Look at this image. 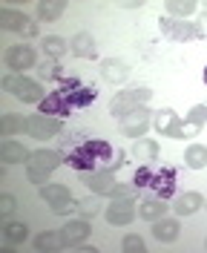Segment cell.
I'll return each mask as SVG.
<instances>
[{
    "label": "cell",
    "instance_id": "obj_1",
    "mask_svg": "<svg viewBox=\"0 0 207 253\" xmlns=\"http://www.w3.org/2000/svg\"><path fill=\"white\" fill-rule=\"evenodd\" d=\"M0 86H3L6 92L17 95L23 104H38V101L46 98L38 81H29V78H23V75H6V78L0 81Z\"/></svg>",
    "mask_w": 207,
    "mask_h": 253
},
{
    "label": "cell",
    "instance_id": "obj_2",
    "mask_svg": "<svg viewBox=\"0 0 207 253\" xmlns=\"http://www.w3.org/2000/svg\"><path fill=\"white\" fill-rule=\"evenodd\" d=\"M150 98H153V92H150L147 86L115 92V95H112V101H110V112H112V115H118V118H124L127 112H132V110H138V107H144Z\"/></svg>",
    "mask_w": 207,
    "mask_h": 253
},
{
    "label": "cell",
    "instance_id": "obj_3",
    "mask_svg": "<svg viewBox=\"0 0 207 253\" xmlns=\"http://www.w3.org/2000/svg\"><path fill=\"white\" fill-rule=\"evenodd\" d=\"M156 129H159L161 135H167V138H190V135H196L202 126L184 124L173 110H161L159 115H156Z\"/></svg>",
    "mask_w": 207,
    "mask_h": 253
},
{
    "label": "cell",
    "instance_id": "obj_4",
    "mask_svg": "<svg viewBox=\"0 0 207 253\" xmlns=\"http://www.w3.org/2000/svg\"><path fill=\"white\" fill-rule=\"evenodd\" d=\"M41 199H43V202L52 207V213H58V216H69V213L78 207L75 199H72V193H69V187H64V184H43V187H41Z\"/></svg>",
    "mask_w": 207,
    "mask_h": 253
},
{
    "label": "cell",
    "instance_id": "obj_5",
    "mask_svg": "<svg viewBox=\"0 0 207 253\" xmlns=\"http://www.w3.org/2000/svg\"><path fill=\"white\" fill-rule=\"evenodd\" d=\"M61 118H55V115H46V112H35L29 115V126H26V132L32 135L35 141H49V138H55L58 132H61Z\"/></svg>",
    "mask_w": 207,
    "mask_h": 253
},
{
    "label": "cell",
    "instance_id": "obj_6",
    "mask_svg": "<svg viewBox=\"0 0 207 253\" xmlns=\"http://www.w3.org/2000/svg\"><path fill=\"white\" fill-rule=\"evenodd\" d=\"M0 26L9 32H20L23 38H35L38 35V23L29 20V17L23 15V12H15V9H0Z\"/></svg>",
    "mask_w": 207,
    "mask_h": 253
},
{
    "label": "cell",
    "instance_id": "obj_7",
    "mask_svg": "<svg viewBox=\"0 0 207 253\" xmlns=\"http://www.w3.org/2000/svg\"><path fill=\"white\" fill-rule=\"evenodd\" d=\"M35 63H38V55H35L32 46L17 43V46L6 49V66H9L12 72H26V69H32Z\"/></svg>",
    "mask_w": 207,
    "mask_h": 253
},
{
    "label": "cell",
    "instance_id": "obj_8",
    "mask_svg": "<svg viewBox=\"0 0 207 253\" xmlns=\"http://www.w3.org/2000/svg\"><path fill=\"white\" fill-rule=\"evenodd\" d=\"M147 129H150V110H147V107H138V110L127 112V115L121 118V132H124L127 138H141Z\"/></svg>",
    "mask_w": 207,
    "mask_h": 253
},
{
    "label": "cell",
    "instance_id": "obj_9",
    "mask_svg": "<svg viewBox=\"0 0 207 253\" xmlns=\"http://www.w3.org/2000/svg\"><path fill=\"white\" fill-rule=\"evenodd\" d=\"M81 181L92 190L95 196H107V193L115 187V175H112L110 167H107V170H89V173H81Z\"/></svg>",
    "mask_w": 207,
    "mask_h": 253
},
{
    "label": "cell",
    "instance_id": "obj_10",
    "mask_svg": "<svg viewBox=\"0 0 207 253\" xmlns=\"http://www.w3.org/2000/svg\"><path fill=\"white\" fill-rule=\"evenodd\" d=\"M135 219V205L132 199H112V205L107 207V221L121 227V224H129Z\"/></svg>",
    "mask_w": 207,
    "mask_h": 253
},
{
    "label": "cell",
    "instance_id": "obj_11",
    "mask_svg": "<svg viewBox=\"0 0 207 253\" xmlns=\"http://www.w3.org/2000/svg\"><path fill=\"white\" fill-rule=\"evenodd\" d=\"M61 164H64V156H61V153H55V150H38V153H32V156H29V161H26V167L46 170V173L58 170Z\"/></svg>",
    "mask_w": 207,
    "mask_h": 253
},
{
    "label": "cell",
    "instance_id": "obj_12",
    "mask_svg": "<svg viewBox=\"0 0 207 253\" xmlns=\"http://www.w3.org/2000/svg\"><path fill=\"white\" fill-rule=\"evenodd\" d=\"M159 26H161V32H164V35H170L173 41H190V38H196V26H193V23H187V20L164 17Z\"/></svg>",
    "mask_w": 207,
    "mask_h": 253
},
{
    "label": "cell",
    "instance_id": "obj_13",
    "mask_svg": "<svg viewBox=\"0 0 207 253\" xmlns=\"http://www.w3.org/2000/svg\"><path fill=\"white\" fill-rule=\"evenodd\" d=\"M29 156H32V153H29L23 144L9 141V138H6V141H0V161H3L6 167H9V164H26Z\"/></svg>",
    "mask_w": 207,
    "mask_h": 253
},
{
    "label": "cell",
    "instance_id": "obj_14",
    "mask_svg": "<svg viewBox=\"0 0 207 253\" xmlns=\"http://www.w3.org/2000/svg\"><path fill=\"white\" fill-rule=\"evenodd\" d=\"M69 98H66L64 89H58V92H49L43 101H41V112H46V115H69Z\"/></svg>",
    "mask_w": 207,
    "mask_h": 253
},
{
    "label": "cell",
    "instance_id": "obj_15",
    "mask_svg": "<svg viewBox=\"0 0 207 253\" xmlns=\"http://www.w3.org/2000/svg\"><path fill=\"white\" fill-rule=\"evenodd\" d=\"M178 233H181V224H178V219H156L153 221V236L159 239V242H164V245H170V242H175L178 239Z\"/></svg>",
    "mask_w": 207,
    "mask_h": 253
},
{
    "label": "cell",
    "instance_id": "obj_16",
    "mask_svg": "<svg viewBox=\"0 0 207 253\" xmlns=\"http://www.w3.org/2000/svg\"><path fill=\"white\" fill-rule=\"evenodd\" d=\"M64 92H66V98H69L72 107H89V104L95 101V89H92V86H83L78 81H75V84H66Z\"/></svg>",
    "mask_w": 207,
    "mask_h": 253
},
{
    "label": "cell",
    "instance_id": "obj_17",
    "mask_svg": "<svg viewBox=\"0 0 207 253\" xmlns=\"http://www.w3.org/2000/svg\"><path fill=\"white\" fill-rule=\"evenodd\" d=\"M95 158L98 156H95V150H92V144L86 141L83 147H78L75 153H69L66 161H69L75 170H81V173H89V170H92V164H95Z\"/></svg>",
    "mask_w": 207,
    "mask_h": 253
},
{
    "label": "cell",
    "instance_id": "obj_18",
    "mask_svg": "<svg viewBox=\"0 0 207 253\" xmlns=\"http://www.w3.org/2000/svg\"><path fill=\"white\" fill-rule=\"evenodd\" d=\"M61 236H64V248H72V245H78V242H83V239L89 236V221H86V219L69 221L64 230H61Z\"/></svg>",
    "mask_w": 207,
    "mask_h": 253
},
{
    "label": "cell",
    "instance_id": "obj_19",
    "mask_svg": "<svg viewBox=\"0 0 207 253\" xmlns=\"http://www.w3.org/2000/svg\"><path fill=\"white\" fill-rule=\"evenodd\" d=\"M26 126H29V115H20V112H6L0 118V132L6 138L15 135V132H26Z\"/></svg>",
    "mask_w": 207,
    "mask_h": 253
},
{
    "label": "cell",
    "instance_id": "obj_20",
    "mask_svg": "<svg viewBox=\"0 0 207 253\" xmlns=\"http://www.w3.org/2000/svg\"><path fill=\"white\" fill-rule=\"evenodd\" d=\"M150 187L156 190L161 199H164V196H173V190H175V173L170 170V167H164V170H159V173H153Z\"/></svg>",
    "mask_w": 207,
    "mask_h": 253
},
{
    "label": "cell",
    "instance_id": "obj_21",
    "mask_svg": "<svg viewBox=\"0 0 207 253\" xmlns=\"http://www.w3.org/2000/svg\"><path fill=\"white\" fill-rule=\"evenodd\" d=\"M138 216L147 221L161 219V216H167V202L164 199H144L141 205H138Z\"/></svg>",
    "mask_w": 207,
    "mask_h": 253
},
{
    "label": "cell",
    "instance_id": "obj_22",
    "mask_svg": "<svg viewBox=\"0 0 207 253\" xmlns=\"http://www.w3.org/2000/svg\"><path fill=\"white\" fill-rule=\"evenodd\" d=\"M202 205H205V199H202L199 193H184V196L175 199L173 210H175V216H190V213H196Z\"/></svg>",
    "mask_w": 207,
    "mask_h": 253
},
{
    "label": "cell",
    "instance_id": "obj_23",
    "mask_svg": "<svg viewBox=\"0 0 207 253\" xmlns=\"http://www.w3.org/2000/svg\"><path fill=\"white\" fill-rule=\"evenodd\" d=\"M32 245H35V251L52 253V251H58V248H64V236L55 233V230H46V233H38Z\"/></svg>",
    "mask_w": 207,
    "mask_h": 253
},
{
    "label": "cell",
    "instance_id": "obj_24",
    "mask_svg": "<svg viewBox=\"0 0 207 253\" xmlns=\"http://www.w3.org/2000/svg\"><path fill=\"white\" fill-rule=\"evenodd\" d=\"M69 49H72L78 58H95V41H92V35H86V32L75 35V38L69 41Z\"/></svg>",
    "mask_w": 207,
    "mask_h": 253
},
{
    "label": "cell",
    "instance_id": "obj_25",
    "mask_svg": "<svg viewBox=\"0 0 207 253\" xmlns=\"http://www.w3.org/2000/svg\"><path fill=\"white\" fill-rule=\"evenodd\" d=\"M101 75H104V81L124 84V81L129 78V69L121 61H104V63H101Z\"/></svg>",
    "mask_w": 207,
    "mask_h": 253
},
{
    "label": "cell",
    "instance_id": "obj_26",
    "mask_svg": "<svg viewBox=\"0 0 207 253\" xmlns=\"http://www.w3.org/2000/svg\"><path fill=\"white\" fill-rule=\"evenodd\" d=\"M64 9H66L64 0H41L38 3V17L52 23V20H58V17L64 15Z\"/></svg>",
    "mask_w": 207,
    "mask_h": 253
},
{
    "label": "cell",
    "instance_id": "obj_27",
    "mask_svg": "<svg viewBox=\"0 0 207 253\" xmlns=\"http://www.w3.org/2000/svg\"><path fill=\"white\" fill-rule=\"evenodd\" d=\"M184 161H187V167H193V170H205L207 167V147L205 144H190L184 150Z\"/></svg>",
    "mask_w": 207,
    "mask_h": 253
},
{
    "label": "cell",
    "instance_id": "obj_28",
    "mask_svg": "<svg viewBox=\"0 0 207 253\" xmlns=\"http://www.w3.org/2000/svg\"><path fill=\"white\" fill-rule=\"evenodd\" d=\"M164 9H167L175 20H187V17H190L199 6H196L193 0H167V3H164Z\"/></svg>",
    "mask_w": 207,
    "mask_h": 253
},
{
    "label": "cell",
    "instance_id": "obj_29",
    "mask_svg": "<svg viewBox=\"0 0 207 253\" xmlns=\"http://www.w3.org/2000/svg\"><path fill=\"white\" fill-rule=\"evenodd\" d=\"M3 239H6L9 245L23 242V239H26V224H23V221H15V219H6L3 221Z\"/></svg>",
    "mask_w": 207,
    "mask_h": 253
},
{
    "label": "cell",
    "instance_id": "obj_30",
    "mask_svg": "<svg viewBox=\"0 0 207 253\" xmlns=\"http://www.w3.org/2000/svg\"><path fill=\"white\" fill-rule=\"evenodd\" d=\"M132 156L138 161H153L159 156V144L150 141V138H135V147H132Z\"/></svg>",
    "mask_w": 207,
    "mask_h": 253
},
{
    "label": "cell",
    "instance_id": "obj_31",
    "mask_svg": "<svg viewBox=\"0 0 207 253\" xmlns=\"http://www.w3.org/2000/svg\"><path fill=\"white\" fill-rule=\"evenodd\" d=\"M66 49H69V43H66L64 38H43V52H46V58H52V61H58V58H64Z\"/></svg>",
    "mask_w": 207,
    "mask_h": 253
},
{
    "label": "cell",
    "instance_id": "obj_32",
    "mask_svg": "<svg viewBox=\"0 0 207 253\" xmlns=\"http://www.w3.org/2000/svg\"><path fill=\"white\" fill-rule=\"evenodd\" d=\"M121 251H124V253H144V251H147V245H144L141 236L129 233V236L121 239Z\"/></svg>",
    "mask_w": 207,
    "mask_h": 253
},
{
    "label": "cell",
    "instance_id": "obj_33",
    "mask_svg": "<svg viewBox=\"0 0 207 253\" xmlns=\"http://www.w3.org/2000/svg\"><path fill=\"white\" fill-rule=\"evenodd\" d=\"M187 124H196V126L207 124V107H205V104L190 107V112H187Z\"/></svg>",
    "mask_w": 207,
    "mask_h": 253
},
{
    "label": "cell",
    "instance_id": "obj_34",
    "mask_svg": "<svg viewBox=\"0 0 207 253\" xmlns=\"http://www.w3.org/2000/svg\"><path fill=\"white\" fill-rule=\"evenodd\" d=\"M12 213H15V196L0 193V219H12Z\"/></svg>",
    "mask_w": 207,
    "mask_h": 253
},
{
    "label": "cell",
    "instance_id": "obj_35",
    "mask_svg": "<svg viewBox=\"0 0 207 253\" xmlns=\"http://www.w3.org/2000/svg\"><path fill=\"white\" fill-rule=\"evenodd\" d=\"M49 175L46 170H35V167H26V178L32 181V184H38V187H43V184H49Z\"/></svg>",
    "mask_w": 207,
    "mask_h": 253
},
{
    "label": "cell",
    "instance_id": "obj_36",
    "mask_svg": "<svg viewBox=\"0 0 207 253\" xmlns=\"http://www.w3.org/2000/svg\"><path fill=\"white\" fill-rule=\"evenodd\" d=\"M150 181H153V170L150 167H138V173H135V187H150Z\"/></svg>",
    "mask_w": 207,
    "mask_h": 253
},
{
    "label": "cell",
    "instance_id": "obj_37",
    "mask_svg": "<svg viewBox=\"0 0 207 253\" xmlns=\"http://www.w3.org/2000/svg\"><path fill=\"white\" fill-rule=\"evenodd\" d=\"M41 78H61V66H58V61L49 58V63L41 66Z\"/></svg>",
    "mask_w": 207,
    "mask_h": 253
},
{
    "label": "cell",
    "instance_id": "obj_38",
    "mask_svg": "<svg viewBox=\"0 0 207 253\" xmlns=\"http://www.w3.org/2000/svg\"><path fill=\"white\" fill-rule=\"evenodd\" d=\"M107 196H112V199H132V184H115Z\"/></svg>",
    "mask_w": 207,
    "mask_h": 253
},
{
    "label": "cell",
    "instance_id": "obj_39",
    "mask_svg": "<svg viewBox=\"0 0 207 253\" xmlns=\"http://www.w3.org/2000/svg\"><path fill=\"white\" fill-rule=\"evenodd\" d=\"M98 207H101V199H89V202H83V205H78V210H81V216H83V219H86V216H92V213H95Z\"/></svg>",
    "mask_w": 207,
    "mask_h": 253
},
{
    "label": "cell",
    "instance_id": "obj_40",
    "mask_svg": "<svg viewBox=\"0 0 207 253\" xmlns=\"http://www.w3.org/2000/svg\"><path fill=\"white\" fill-rule=\"evenodd\" d=\"M193 26H196V38H199V41H207V12H202Z\"/></svg>",
    "mask_w": 207,
    "mask_h": 253
},
{
    "label": "cell",
    "instance_id": "obj_41",
    "mask_svg": "<svg viewBox=\"0 0 207 253\" xmlns=\"http://www.w3.org/2000/svg\"><path fill=\"white\" fill-rule=\"evenodd\" d=\"M72 251H81V253H95V248H92V245H83V242H78V245H72Z\"/></svg>",
    "mask_w": 207,
    "mask_h": 253
},
{
    "label": "cell",
    "instance_id": "obj_42",
    "mask_svg": "<svg viewBox=\"0 0 207 253\" xmlns=\"http://www.w3.org/2000/svg\"><path fill=\"white\" fill-rule=\"evenodd\" d=\"M205 81H207V69H205Z\"/></svg>",
    "mask_w": 207,
    "mask_h": 253
},
{
    "label": "cell",
    "instance_id": "obj_43",
    "mask_svg": "<svg viewBox=\"0 0 207 253\" xmlns=\"http://www.w3.org/2000/svg\"><path fill=\"white\" fill-rule=\"evenodd\" d=\"M205 251H207V242H205Z\"/></svg>",
    "mask_w": 207,
    "mask_h": 253
}]
</instances>
